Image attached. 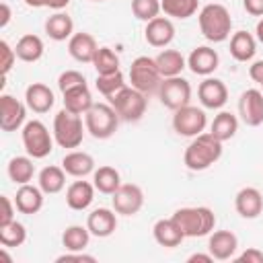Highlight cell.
<instances>
[{
    "instance_id": "1",
    "label": "cell",
    "mask_w": 263,
    "mask_h": 263,
    "mask_svg": "<svg viewBox=\"0 0 263 263\" xmlns=\"http://www.w3.org/2000/svg\"><path fill=\"white\" fill-rule=\"evenodd\" d=\"M222 156V142L212 134H199L185 148L183 162L189 171H205Z\"/></svg>"
},
{
    "instance_id": "2",
    "label": "cell",
    "mask_w": 263,
    "mask_h": 263,
    "mask_svg": "<svg viewBox=\"0 0 263 263\" xmlns=\"http://www.w3.org/2000/svg\"><path fill=\"white\" fill-rule=\"evenodd\" d=\"M232 18L224 4H205L199 10V31L212 43H222L230 37Z\"/></svg>"
},
{
    "instance_id": "3",
    "label": "cell",
    "mask_w": 263,
    "mask_h": 263,
    "mask_svg": "<svg viewBox=\"0 0 263 263\" xmlns=\"http://www.w3.org/2000/svg\"><path fill=\"white\" fill-rule=\"evenodd\" d=\"M171 218L177 222V226L181 228L185 238L205 236L216 226L214 212L210 208H203V205H199V208H179Z\"/></svg>"
},
{
    "instance_id": "4",
    "label": "cell",
    "mask_w": 263,
    "mask_h": 263,
    "mask_svg": "<svg viewBox=\"0 0 263 263\" xmlns=\"http://www.w3.org/2000/svg\"><path fill=\"white\" fill-rule=\"evenodd\" d=\"M119 115L111 105L95 103L84 113V127L95 140H107L117 132Z\"/></svg>"
},
{
    "instance_id": "5",
    "label": "cell",
    "mask_w": 263,
    "mask_h": 263,
    "mask_svg": "<svg viewBox=\"0 0 263 263\" xmlns=\"http://www.w3.org/2000/svg\"><path fill=\"white\" fill-rule=\"evenodd\" d=\"M109 105L117 111L119 119L123 121H140L146 113L148 107V97L144 92H140L134 86H123L121 90H117L111 99Z\"/></svg>"
},
{
    "instance_id": "6",
    "label": "cell",
    "mask_w": 263,
    "mask_h": 263,
    "mask_svg": "<svg viewBox=\"0 0 263 263\" xmlns=\"http://www.w3.org/2000/svg\"><path fill=\"white\" fill-rule=\"evenodd\" d=\"M129 82L134 88H138L146 97L156 92L160 88V82H162V74L156 66V60L148 58V55L136 58L129 66Z\"/></svg>"
},
{
    "instance_id": "7",
    "label": "cell",
    "mask_w": 263,
    "mask_h": 263,
    "mask_svg": "<svg viewBox=\"0 0 263 263\" xmlns=\"http://www.w3.org/2000/svg\"><path fill=\"white\" fill-rule=\"evenodd\" d=\"M84 129L82 119L76 113H70L68 109H62L53 117V140L62 148H78L82 144Z\"/></svg>"
},
{
    "instance_id": "8",
    "label": "cell",
    "mask_w": 263,
    "mask_h": 263,
    "mask_svg": "<svg viewBox=\"0 0 263 263\" xmlns=\"http://www.w3.org/2000/svg\"><path fill=\"white\" fill-rule=\"evenodd\" d=\"M23 146L31 158H45L53 150V140L43 121L33 119L23 127Z\"/></svg>"
},
{
    "instance_id": "9",
    "label": "cell",
    "mask_w": 263,
    "mask_h": 263,
    "mask_svg": "<svg viewBox=\"0 0 263 263\" xmlns=\"http://www.w3.org/2000/svg\"><path fill=\"white\" fill-rule=\"evenodd\" d=\"M158 97H160V103L171 109V111H177L185 105H189V99H191V84L181 78V76H171V78H164L160 82V88H158Z\"/></svg>"
},
{
    "instance_id": "10",
    "label": "cell",
    "mask_w": 263,
    "mask_h": 263,
    "mask_svg": "<svg viewBox=\"0 0 263 263\" xmlns=\"http://www.w3.org/2000/svg\"><path fill=\"white\" fill-rule=\"evenodd\" d=\"M208 119H205V113L193 105H185L181 109L175 111L173 115V129L179 134V136H185V138H195L203 132Z\"/></svg>"
},
{
    "instance_id": "11",
    "label": "cell",
    "mask_w": 263,
    "mask_h": 263,
    "mask_svg": "<svg viewBox=\"0 0 263 263\" xmlns=\"http://www.w3.org/2000/svg\"><path fill=\"white\" fill-rule=\"evenodd\" d=\"M144 205V191L134 183H123L113 193V210L121 216H134Z\"/></svg>"
},
{
    "instance_id": "12",
    "label": "cell",
    "mask_w": 263,
    "mask_h": 263,
    "mask_svg": "<svg viewBox=\"0 0 263 263\" xmlns=\"http://www.w3.org/2000/svg\"><path fill=\"white\" fill-rule=\"evenodd\" d=\"M238 113L247 125L251 127L261 125L263 123V92L257 88H247L238 99Z\"/></svg>"
},
{
    "instance_id": "13",
    "label": "cell",
    "mask_w": 263,
    "mask_h": 263,
    "mask_svg": "<svg viewBox=\"0 0 263 263\" xmlns=\"http://www.w3.org/2000/svg\"><path fill=\"white\" fill-rule=\"evenodd\" d=\"M25 117L27 111L18 99H14L12 95L0 97V127L4 132H16L25 123Z\"/></svg>"
},
{
    "instance_id": "14",
    "label": "cell",
    "mask_w": 263,
    "mask_h": 263,
    "mask_svg": "<svg viewBox=\"0 0 263 263\" xmlns=\"http://www.w3.org/2000/svg\"><path fill=\"white\" fill-rule=\"evenodd\" d=\"M197 97L205 109H222L228 101V88L220 78H205L197 88Z\"/></svg>"
},
{
    "instance_id": "15",
    "label": "cell",
    "mask_w": 263,
    "mask_h": 263,
    "mask_svg": "<svg viewBox=\"0 0 263 263\" xmlns=\"http://www.w3.org/2000/svg\"><path fill=\"white\" fill-rule=\"evenodd\" d=\"M144 37L152 47H166L175 39V25L166 16H156L146 23Z\"/></svg>"
},
{
    "instance_id": "16",
    "label": "cell",
    "mask_w": 263,
    "mask_h": 263,
    "mask_svg": "<svg viewBox=\"0 0 263 263\" xmlns=\"http://www.w3.org/2000/svg\"><path fill=\"white\" fill-rule=\"evenodd\" d=\"M220 64V58L216 53V49L208 47V45H201V47H195L189 58H187V66L193 74H199V76H210Z\"/></svg>"
},
{
    "instance_id": "17",
    "label": "cell",
    "mask_w": 263,
    "mask_h": 263,
    "mask_svg": "<svg viewBox=\"0 0 263 263\" xmlns=\"http://www.w3.org/2000/svg\"><path fill=\"white\" fill-rule=\"evenodd\" d=\"M234 208L247 220L257 218L263 212V195H261V191L255 189V187H242L234 197Z\"/></svg>"
},
{
    "instance_id": "18",
    "label": "cell",
    "mask_w": 263,
    "mask_h": 263,
    "mask_svg": "<svg viewBox=\"0 0 263 263\" xmlns=\"http://www.w3.org/2000/svg\"><path fill=\"white\" fill-rule=\"evenodd\" d=\"M236 247H238V238L230 230H216L214 234H210L208 249H210L212 257L218 261H226V259L234 257Z\"/></svg>"
},
{
    "instance_id": "19",
    "label": "cell",
    "mask_w": 263,
    "mask_h": 263,
    "mask_svg": "<svg viewBox=\"0 0 263 263\" xmlns=\"http://www.w3.org/2000/svg\"><path fill=\"white\" fill-rule=\"evenodd\" d=\"M53 90L43 82H33L25 90V103L33 113H47L53 107Z\"/></svg>"
},
{
    "instance_id": "20",
    "label": "cell",
    "mask_w": 263,
    "mask_h": 263,
    "mask_svg": "<svg viewBox=\"0 0 263 263\" xmlns=\"http://www.w3.org/2000/svg\"><path fill=\"white\" fill-rule=\"evenodd\" d=\"M86 228L90 230L92 236L97 238H107L115 232L117 228V218L111 210L107 208H97L88 214V220H86Z\"/></svg>"
},
{
    "instance_id": "21",
    "label": "cell",
    "mask_w": 263,
    "mask_h": 263,
    "mask_svg": "<svg viewBox=\"0 0 263 263\" xmlns=\"http://www.w3.org/2000/svg\"><path fill=\"white\" fill-rule=\"evenodd\" d=\"M14 205L21 214H27V216H33L37 214L41 208H43V191L41 187H35V185H21L16 189V195H14Z\"/></svg>"
},
{
    "instance_id": "22",
    "label": "cell",
    "mask_w": 263,
    "mask_h": 263,
    "mask_svg": "<svg viewBox=\"0 0 263 263\" xmlns=\"http://www.w3.org/2000/svg\"><path fill=\"white\" fill-rule=\"evenodd\" d=\"M99 45L90 33H74L68 41L70 55L80 64H92V58L97 53Z\"/></svg>"
},
{
    "instance_id": "23",
    "label": "cell",
    "mask_w": 263,
    "mask_h": 263,
    "mask_svg": "<svg viewBox=\"0 0 263 263\" xmlns=\"http://www.w3.org/2000/svg\"><path fill=\"white\" fill-rule=\"evenodd\" d=\"M95 199V185L88 181H74L66 191V203L70 210L82 212Z\"/></svg>"
},
{
    "instance_id": "24",
    "label": "cell",
    "mask_w": 263,
    "mask_h": 263,
    "mask_svg": "<svg viewBox=\"0 0 263 263\" xmlns=\"http://www.w3.org/2000/svg\"><path fill=\"white\" fill-rule=\"evenodd\" d=\"M152 234H154V240L160 245V247H168V249H173V247H179L181 242H183V238H185V234L181 232V228L177 226V222L173 220V218H162V220H158L156 224H154V228H152Z\"/></svg>"
},
{
    "instance_id": "25",
    "label": "cell",
    "mask_w": 263,
    "mask_h": 263,
    "mask_svg": "<svg viewBox=\"0 0 263 263\" xmlns=\"http://www.w3.org/2000/svg\"><path fill=\"white\" fill-rule=\"evenodd\" d=\"M62 166L68 175L72 177H86L90 173H95V158L86 152H80V150H72L68 152L64 158H62Z\"/></svg>"
},
{
    "instance_id": "26",
    "label": "cell",
    "mask_w": 263,
    "mask_h": 263,
    "mask_svg": "<svg viewBox=\"0 0 263 263\" xmlns=\"http://www.w3.org/2000/svg\"><path fill=\"white\" fill-rule=\"evenodd\" d=\"M255 51H257V41H255V37L251 33L236 31L230 37V55L236 62H249V60H253Z\"/></svg>"
},
{
    "instance_id": "27",
    "label": "cell",
    "mask_w": 263,
    "mask_h": 263,
    "mask_svg": "<svg viewBox=\"0 0 263 263\" xmlns=\"http://www.w3.org/2000/svg\"><path fill=\"white\" fill-rule=\"evenodd\" d=\"M92 105H95L92 103V95H90V90H88L86 84L76 86V88L64 92V109H68L70 113L84 115Z\"/></svg>"
},
{
    "instance_id": "28",
    "label": "cell",
    "mask_w": 263,
    "mask_h": 263,
    "mask_svg": "<svg viewBox=\"0 0 263 263\" xmlns=\"http://www.w3.org/2000/svg\"><path fill=\"white\" fill-rule=\"evenodd\" d=\"M45 33L53 41H66L74 33V23L66 12H55L45 21Z\"/></svg>"
},
{
    "instance_id": "29",
    "label": "cell",
    "mask_w": 263,
    "mask_h": 263,
    "mask_svg": "<svg viewBox=\"0 0 263 263\" xmlns=\"http://www.w3.org/2000/svg\"><path fill=\"white\" fill-rule=\"evenodd\" d=\"M92 185L97 191L105 193V195H113L119 185H121V177H119V171L105 164V166H99L95 173H92Z\"/></svg>"
},
{
    "instance_id": "30",
    "label": "cell",
    "mask_w": 263,
    "mask_h": 263,
    "mask_svg": "<svg viewBox=\"0 0 263 263\" xmlns=\"http://www.w3.org/2000/svg\"><path fill=\"white\" fill-rule=\"evenodd\" d=\"M154 60H156V66H158L162 78L179 76V74L183 72L185 64H187L185 58L181 55V51H177V49H164V51H160Z\"/></svg>"
},
{
    "instance_id": "31",
    "label": "cell",
    "mask_w": 263,
    "mask_h": 263,
    "mask_svg": "<svg viewBox=\"0 0 263 263\" xmlns=\"http://www.w3.org/2000/svg\"><path fill=\"white\" fill-rule=\"evenodd\" d=\"M66 171H64V166H45V168H41V173H39V187H41V191L43 193H49V195H53V193H60L62 189H64V185H66Z\"/></svg>"
},
{
    "instance_id": "32",
    "label": "cell",
    "mask_w": 263,
    "mask_h": 263,
    "mask_svg": "<svg viewBox=\"0 0 263 263\" xmlns=\"http://www.w3.org/2000/svg\"><path fill=\"white\" fill-rule=\"evenodd\" d=\"M14 51H16V58L23 62H37L43 55V41H41V37L27 33L16 41Z\"/></svg>"
},
{
    "instance_id": "33",
    "label": "cell",
    "mask_w": 263,
    "mask_h": 263,
    "mask_svg": "<svg viewBox=\"0 0 263 263\" xmlns=\"http://www.w3.org/2000/svg\"><path fill=\"white\" fill-rule=\"evenodd\" d=\"M236 129H238V119H236V115H232V113H228V111H220V113L214 117V121H212L210 134H212L214 138H218L220 142H226V140H230V138L236 134Z\"/></svg>"
},
{
    "instance_id": "34",
    "label": "cell",
    "mask_w": 263,
    "mask_h": 263,
    "mask_svg": "<svg viewBox=\"0 0 263 263\" xmlns=\"http://www.w3.org/2000/svg\"><path fill=\"white\" fill-rule=\"evenodd\" d=\"M35 175V164L29 156H14L8 162V177L10 181H14L16 185H25L33 179Z\"/></svg>"
},
{
    "instance_id": "35",
    "label": "cell",
    "mask_w": 263,
    "mask_h": 263,
    "mask_svg": "<svg viewBox=\"0 0 263 263\" xmlns=\"http://www.w3.org/2000/svg\"><path fill=\"white\" fill-rule=\"evenodd\" d=\"M90 240V230L86 226H68L62 234V245L66 247V251H84L88 247Z\"/></svg>"
},
{
    "instance_id": "36",
    "label": "cell",
    "mask_w": 263,
    "mask_h": 263,
    "mask_svg": "<svg viewBox=\"0 0 263 263\" xmlns=\"http://www.w3.org/2000/svg\"><path fill=\"white\" fill-rule=\"evenodd\" d=\"M199 0H160V8L166 16L173 18H189L197 12Z\"/></svg>"
},
{
    "instance_id": "37",
    "label": "cell",
    "mask_w": 263,
    "mask_h": 263,
    "mask_svg": "<svg viewBox=\"0 0 263 263\" xmlns=\"http://www.w3.org/2000/svg\"><path fill=\"white\" fill-rule=\"evenodd\" d=\"M25 240H27V230H25V226L21 222L12 220L10 224L0 226V245L2 247L14 249V247H21Z\"/></svg>"
},
{
    "instance_id": "38",
    "label": "cell",
    "mask_w": 263,
    "mask_h": 263,
    "mask_svg": "<svg viewBox=\"0 0 263 263\" xmlns=\"http://www.w3.org/2000/svg\"><path fill=\"white\" fill-rule=\"evenodd\" d=\"M92 66L97 74H113L119 70V58L111 47H99L92 58Z\"/></svg>"
},
{
    "instance_id": "39",
    "label": "cell",
    "mask_w": 263,
    "mask_h": 263,
    "mask_svg": "<svg viewBox=\"0 0 263 263\" xmlns=\"http://www.w3.org/2000/svg\"><path fill=\"white\" fill-rule=\"evenodd\" d=\"M95 86H97V90H99L101 95H105L107 99H111L117 90H121V88L127 86V84H125V80H123L121 70H117V72H113V74H99Z\"/></svg>"
},
{
    "instance_id": "40",
    "label": "cell",
    "mask_w": 263,
    "mask_h": 263,
    "mask_svg": "<svg viewBox=\"0 0 263 263\" xmlns=\"http://www.w3.org/2000/svg\"><path fill=\"white\" fill-rule=\"evenodd\" d=\"M160 0H132V12L140 21H152L160 12Z\"/></svg>"
},
{
    "instance_id": "41",
    "label": "cell",
    "mask_w": 263,
    "mask_h": 263,
    "mask_svg": "<svg viewBox=\"0 0 263 263\" xmlns=\"http://www.w3.org/2000/svg\"><path fill=\"white\" fill-rule=\"evenodd\" d=\"M82 84H86V78H84L78 70H66V72H62L60 78H58V86H60L62 95H64L66 90H72V88L82 86Z\"/></svg>"
},
{
    "instance_id": "42",
    "label": "cell",
    "mask_w": 263,
    "mask_h": 263,
    "mask_svg": "<svg viewBox=\"0 0 263 263\" xmlns=\"http://www.w3.org/2000/svg\"><path fill=\"white\" fill-rule=\"evenodd\" d=\"M14 60H16V51L8 45V41H0V70H2V76H6L10 72V68L14 66Z\"/></svg>"
},
{
    "instance_id": "43",
    "label": "cell",
    "mask_w": 263,
    "mask_h": 263,
    "mask_svg": "<svg viewBox=\"0 0 263 263\" xmlns=\"http://www.w3.org/2000/svg\"><path fill=\"white\" fill-rule=\"evenodd\" d=\"M27 6L31 8H53V10H62L70 4V0H25Z\"/></svg>"
},
{
    "instance_id": "44",
    "label": "cell",
    "mask_w": 263,
    "mask_h": 263,
    "mask_svg": "<svg viewBox=\"0 0 263 263\" xmlns=\"http://www.w3.org/2000/svg\"><path fill=\"white\" fill-rule=\"evenodd\" d=\"M0 201H2V214H0V226H6V224H10L12 220H14V203L10 201V197H6V195H2L0 197Z\"/></svg>"
},
{
    "instance_id": "45",
    "label": "cell",
    "mask_w": 263,
    "mask_h": 263,
    "mask_svg": "<svg viewBox=\"0 0 263 263\" xmlns=\"http://www.w3.org/2000/svg\"><path fill=\"white\" fill-rule=\"evenodd\" d=\"M58 263H64V261H86V263H95L97 259L92 257V255H84L82 251H68V253H64V255H60L58 259H55Z\"/></svg>"
},
{
    "instance_id": "46",
    "label": "cell",
    "mask_w": 263,
    "mask_h": 263,
    "mask_svg": "<svg viewBox=\"0 0 263 263\" xmlns=\"http://www.w3.org/2000/svg\"><path fill=\"white\" fill-rule=\"evenodd\" d=\"M236 263H263V251L259 249H247L236 257Z\"/></svg>"
},
{
    "instance_id": "47",
    "label": "cell",
    "mask_w": 263,
    "mask_h": 263,
    "mask_svg": "<svg viewBox=\"0 0 263 263\" xmlns=\"http://www.w3.org/2000/svg\"><path fill=\"white\" fill-rule=\"evenodd\" d=\"M242 6L253 16H263V0H242Z\"/></svg>"
},
{
    "instance_id": "48",
    "label": "cell",
    "mask_w": 263,
    "mask_h": 263,
    "mask_svg": "<svg viewBox=\"0 0 263 263\" xmlns=\"http://www.w3.org/2000/svg\"><path fill=\"white\" fill-rule=\"evenodd\" d=\"M249 76L255 80V82H259V84H263V60H259V62H255L251 68H249Z\"/></svg>"
},
{
    "instance_id": "49",
    "label": "cell",
    "mask_w": 263,
    "mask_h": 263,
    "mask_svg": "<svg viewBox=\"0 0 263 263\" xmlns=\"http://www.w3.org/2000/svg\"><path fill=\"white\" fill-rule=\"evenodd\" d=\"M8 21H10V8L6 2H2L0 4V27H6Z\"/></svg>"
},
{
    "instance_id": "50",
    "label": "cell",
    "mask_w": 263,
    "mask_h": 263,
    "mask_svg": "<svg viewBox=\"0 0 263 263\" xmlns=\"http://www.w3.org/2000/svg\"><path fill=\"white\" fill-rule=\"evenodd\" d=\"M197 261H201V263H212L214 257H212V253H208V255H203V253H195V255H191V257L187 259V263H197Z\"/></svg>"
},
{
    "instance_id": "51",
    "label": "cell",
    "mask_w": 263,
    "mask_h": 263,
    "mask_svg": "<svg viewBox=\"0 0 263 263\" xmlns=\"http://www.w3.org/2000/svg\"><path fill=\"white\" fill-rule=\"evenodd\" d=\"M255 33H257V39L263 43V18L257 23V27H255Z\"/></svg>"
},
{
    "instance_id": "52",
    "label": "cell",
    "mask_w": 263,
    "mask_h": 263,
    "mask_svg": "<svg viewBox=\"0 0 263 263\" xmlns=\"http://www.w3.org/2000/svg\"><path fill=\"white\" fill-rule=\"evenodd\" d=\"M92 2H103V0H92Z\"/></svg>"
},
{
    "instance_id": "53",
    "label": "cell",
    "mask_w": 263,
    "mask_h": 263,
    "mask_svg": "<svg viewBox=\"0 0 263 263\" xmlns=\"http://www.w3.org/2000/svg\"><path fill=\"white\" fill-rule=\"evenodd\" d=\"M261 86H263V84H261Z\"/></svg>"
}]
</instances>
